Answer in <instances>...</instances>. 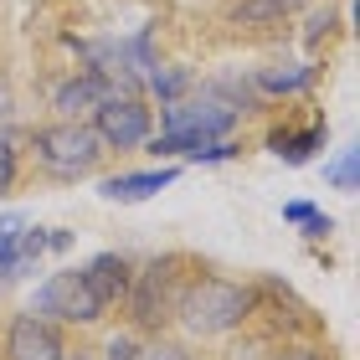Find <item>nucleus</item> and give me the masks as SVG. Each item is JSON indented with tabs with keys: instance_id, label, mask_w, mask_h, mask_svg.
I'll list each match as a JSON object with an SVG mask.
<instances>
[{
	"instance_id": "f257e3e1",
	"label": "nucleus",
	"mask_w": 360,
	"mask_h": 360,
	"mask_svg": "<svg viewBox=\"0 0 360 360\" xmlns=\"http://www.w3.org/2000/svg\"><path fill=\"white\" fill-rule=\"evenodd\" d=\"M252 288L248 283H232V278H191L175 299V319L191 340H217V335H232L242 319L252 314Z\"/></svg>"
},
{
	"instance_id": "f03ea898",
	"label": "nucleus",
	"mask_w": 360,
	"mask_h": 360,
	"mask_svg": "<svg viewBox=\"0 0 360 360\" xmlns=\"http://www.w3.org/2000/svg\"><path fill=\"white\" fill-rule=\"evenodd\" d=\"M31 155L37 165L57 180H77V175H93L98 160H103V144H98L93 124L83 119H57V124H41L31 134Z\"/></svg>"
},
{
	"instance_id": "7ed1b4c3",
	"label": "nucleus",
	"mask_w": 360,
	"mask_h": 360,
	"mask_svg": "<svg viewBox=\"0 0 360 360\" xmlns=\"http://www.w3.org/2000/svg\"><path fill=\"white\" fill-rule=\"evenodd\" d=\"M180 288H186V278H180V257H155V263H144L139 273H129V319L139 324V330H160V324L175 319V299Z\"/></svg>"
},
{
	"instance_id": "20e7f679",
	"label": "nucleus",
	"mask_w": 360,
	"mask_h": 360,
	"mask_svg": "<svg viewBox=\"0 0 360 360\" xmlns=\"http://www.w3.org/2000/svg\"><path fill=\"white\" fill-rule=\"evenodd\" d=\"M31 314L62 319V324H98L108 309H103V299L93 293V283H88L83 268H62V273H52V278H41V283H37Z\"/></svg>"
},
{
	"instance_id": "39448f33",
	"label": "nucleus",
	"mask_w": 360,
	"mask_h": 360,
	"mask_svg": "<svg viewBox=\"0 0 360 360\" xmlns=\"http://www.w3.org/2000/svg\"><path fill=\"white\" fill-rule=\"evenodd\" d=\"M242 119V103L211 88L201 98H175L165 103V129L160 134H201V139H226V129Z\"/></svg>"
},
{
	"instance_id": "423d86ee",
	"label": "nucleus",
	"mask_w": 360,
	"mask_h": 360,
	"mask_svg": "<svg viewBox=\"0 0 360 360\" xmlns=\"http://www.w3.org/2000/svg\"><path fill=\"white\" fill-rule=\"evenodd\" d=\"M93 134H98L103 150H139V144L155 134V119H150V108H144L139 98L113 93L93 108Z\"/></svg>"
},
{
	"instance_id": "0eeeda50",
	"label": "nucleus",
	"mask_w": 360,
	"mask_h": 360,
	"mask_svg": "<svg viewBox=\"0 0 360 360\" xmlns=\"http://www.w3.org/2000/svg\"><path fill=\"white\" fill-rule=\"evenodd\" d=\"M68 345H62V330L41 314H15L6 324V360H62Z\"/></svg>"
},
{
	"instance_id": "6e6552de",
	"label": "nucleus",
	"mask_w": 360,
	"mask_h": 360,
	"mask_svg": "<svg viewBox=\"0 0 360 360\" xmlns=\"http://www.w3.org/2000/svg\"><path fill=\"white\" fill-rule=\"evenodd\" d=\"M175 165H160V170H124V175H108L98 180V195L103 201H119V206H134V201H150V195H160L165 186H175Z\"/></svg>"
},
{
	"instance_id": "1a4fd4ad",
	"label": "nucleus",
	"mask_w": 360,
	"mask_h": 360,
	"mask_svg": "<svg viewBox=\"0 0 360 360\" xmlns=\"http://www.w3.org/2000/svg\"><path fill=\"white\" fill-rule=\"evenodd\" d=\"M144 144H150L155 160H201V165H221V160L237 155V144H226V139H201V134H150Z\"/></svg>"
},
{
	"instance_id": "9d476101",
	"label": "nucleus",
	"mask_w": 360,
	"mask_h": 360,
	"mask_svg": "<svg viewBox=\"0 0 360 360\" xmlns=\"http://www.w3.org/2000/svg\"><path fill=\"white\" fill-rule=\"evenodd\" d=\"M103 98H113V88L103 83V77H93V72H77L68 77L57 93H52V108L62 113V119H83V113H93Z\"/></svg>"
},
{
	"instance_id": "9b49d317",
	"label": "nucleus",
	"mask_w": 360,
	"mask_h": 360,
	"mask_svg": "<svg viewBox=\"0 0 360 360\" xmlns=\"http://www.w3.org/2000/svg\"><path fill=\"white\" fill-rule=\"evenodd\" d=\"M83 273H88L93 293H98V299H103V309H113V304H119L124 293H129V263H124L119 252H98L93 263L83 268Z\"/></svg>"
},
{
	"instance_id": "f8f14e48",
	"label": "nucleus",
	"mask_w": 360,
	"mask_h": 360,
	"mask_svg": "<svg viewBox=\"0 0 360 360\" xmlns=\"http://www.w3.org/2000/svg\"><path fill=\"white\" fill-rule=\"evenodd\" d=\"M324 139H330V124H309L304 134H288V129H278V134H268V150L283 160V165H304L314 150H324Z\"/></svg>"
},
{
	"instance_id": "ddd939ff",
	"label": "nucleus",
	"mask_w": 360,
	"mask_h": 360,
	"mask_svg": "<svg viewBox=\"0 0 360 360\" xmlns=\"http://www.w3.org/2000/svg\"><path fill=\"white\" fill-rule=\"evenodd\" d=\"M304 0H237L232 6V21L237 26H273L283 21V15H293Z\"/></svg>"
},
{
	"instance_id": "4468645a",
	"label": "nucleus",
	"mask_w": 360,
	"mask_h": 360,
	"mask_svg": "<svg viewBox=\"0 0 360 360\" xmlns=\"http://www.w3.org/2000/svg\"><path fill=\"white\" fill-rule=\"evenodd\" d=\"M314 77H319V68H288V72H263L257 88L263 93H304Z\"/></svg>"
},
{
	"instance_id": "2eb2a0df",
	"label": "nucleus",
	"mask_w": 360,
	"mask_h": 360,
	"mask_svg": "<svg viewBox=\"0 0 360 360\" xmlns=\"http://www.w3.org/2000/svg\"><path fill=\"white\" fill-rule=\"evenodd\" d=\"M144 83H150V88H155L160 98H165V103H175V98L186 93V83H191V72H180V68H160V62H155V68L144 72Z\"/></svg>"
},
{
	"instance_id": "dca6fc26",
	"label": "nucleus",
	"mask_w": 360,
	"mask_h": 360,
	"mask_svg": "<svg viewBox=\"0 0 360 360\" xmlns=\"http://www.w3.org/2000/svg\"><path fill=\"white\" fill-rule=\"evenodd\" d=\"M324 186H335V191H355V150H340L330 165H324Z\"/></svg>"
},
{
	"instance_id": "f3484780",
	"label": "nucleus",
	"mask_w": 360,
	"mask_h": 360,
	"mask_svg": "<svg viewBox=\"0 0 360 360\" xmlns=\"http://www.w3.org/2000/svg\"><path fill=\"white\" fill-rule=\"evenodd\" d=\"M134 360H195L186 345H175V340H155V345H139Z\"/></svg>"
},
{
	"instance_id": "a211bd4d",
	"label": "nucleus",
	"mask_w": 360,
	"mask_h": 360,
	"mask_svg": "<svg viewBox=\"0 0 360 360\" xmlns=\"http://www.w3.org/2000/svg\"><path fill=\"white\" fill-rule=\"evenodd\" d=\"M11 186H15V144L0 134V201L11 195Z\"/></svg>"
},
{
	"instance_id": "6ab92c4d",
	"label": "nucleus",
	"mask_w": 360,
	"mask_h": 360,
	"mask_svg": "<svg viewBox=\"0 0 360 360\" xmlns=\"http://www.w3.org/2000/svg\"><path fill=\"white\" fill-rule=\"evenodd\" d=\"M134 350H139V340H134V335H113V340H108V350H103V360H134Z\"/></svg>"
},
{
	"instance_id": "aec40b11",
	"label": "nucleus",
	"mask_w": 360,
	"mask_h": 360,
	"mask_svg": "<svg viewBox=\"0 0 360 360\" xmlns=\"http://www.w3.org/2000/svg\"><path fill=\"white\" fill-rule=\"evenodd\" d=\"M299 226H304V237H314V242H319V237H330V232H335V221H330V217H324V211H314V217H304Z\"/></svg>"
},
{
	"instance_id": "412c9836",
	"label": "nucleus",
	"mask_w": 360,
	"mask_h": 360,
	"mask_svg": "<svg viewBox=\"0 0 360 360\" xmlns=\"http://www.w3.org/2000/svg\"><path fill=\"white\" fill-rule=\"evenodd\" d=\"M330 26H335V11H319L314 21H309V41H319V37H324Z\"/></svg>"
},
{
	"instance_id": "4be33fe9",
	"label": "nucleus",
	"mask_w": 360,
	"mask_h": 360,
	"mask_svg": "<svg viewBox=\"0 0 360 360\" xmlns=\"http://www.w3.org/2000/svg\"><path fill=\"white\" fill-rule=\"evenodd\" d=\"M319 206H309V201H283V217L288 221H304V217H314Z\"/></svg>"
},
{
	"instance_id": "5701e85b",
	"label": "nucleus",
	"mask_w": 360,
	"mask_h": 360,
	"mask_svg": "<svg viewBox=\"0 0 360 360\" xmlns=\"http://www.w3.org/2000/svg\"><path fill=\"white\" fill-rule=\"evenodd\" d=\"M273 360H330V355H319V350H283V355H273Z\"/></svg>"
},
{
	"instance_id": "b1692460",
	"label": "nucleus",
	"mask_w": 360,
	"mask_h": 360,
	"mask_svg": "<svg viewBox=\"0 0 360 360\" xmlns=\"http://www.w3.org/2000/svg\"><path fill=\"white\" fill-rule=\"evenodd\" d=\"M62 360H88V355H62Z\"/></svg>"
}]
</instances>
